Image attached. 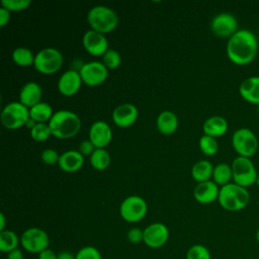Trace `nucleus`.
Listing matches in <instances>:
<instances>
[{
	"label": "nucleus",
	"instance_id": "obj_1",
	"mask_svg": "<svg viewBox=\"0 0 259 259\" xmlns=\"http://www.w3.org/2000/svg\"><path fill=\"white\" fill-rule=\"evenodd\" d=\"M258 39L249 29H239L227 42V56L229 60L239 66L252 63L258 53Z\"/></svg>",
	"mask_w": 259,
	"mask_h": 259
},
{
	"label": "nucleus",
	"instance_id": "obj_2",
	"mask_svg": "<svg viewBox=\"0 0 259 259\" xmlns=\"http://www.w3.org/2000/svg\"><path fill=\"white\" fill-rule=\"evenodd\" d=\"M49 125L52 136L58 139H70L81 130V119L75 112L63 109L54 112Z\"/></svg>",
	"mask_w": 259,
	"mask_h": 259
},
{
	"label": "nucleus",
	"instance_id": "obj_3",
	"mask_svg": "<svg viewBox=\"0 0 259 259\" xmlns=\"http://www.w3.org/2000/svg\"><path fill=\"white\" fill-rule=\"evenodd\" d=\"M218 201L224 209L238 211L248 205L250 194L247 188L233 182L220 188Z\"/></svg>",
	"mask_w": 259,
	"mask_h": 259
},
{
	"label": "nucleus",
	"instance_id": "obj_4",
	"mask_svg": "<svg viewBox=\"0 0 259 259\" xmlns=\"http://www.w3.org/2000/svg\"><path fill=\"white\" fill-rule=\"evenodd\" d=\"M87 21L92 30L106 34L115 29L118 24V16L111 8L97 5L89 10Z\"/></svg>",
	"mask_w": 259,
	"mask_h": 259
},
{
	"label": "nucleus",
	"instance_id": "obj_5",
	"mask_svg": "<svg viewBox=\"0 0 259 259\" xmlns=\"http://www.w3.org/2000/svg\"><path fill=\"white\" fill-rule=\"evenodd\" d=\"M234 183L248 188L256 183L258 172L251 158L238 156L232 162Z\"/></svg>",
	"mask_w": 259,
	"mask_h": 259
},
{
	"label": "nucleus",
	"instance_id": "obj_6",
	"mask_svg": "<svg viewBox=\"0 0 259 259\" xmlns=\"http://www.w3.org/2000/svg\"><path fill=\"white\" fill-rule=\"evenodd\" d=\"M232 146L238 156L251 158L257 153L259 143L252 130L240 127L236 130L232 136Z\"/></svg>",
	"mask_w": 259,
	"mask_h": 259
},
{
	"label": "nucleus",
	"instance_id": "obj_7",
	"mask_svg": "<svg viewBox=\"0 0 259 259\" xmlns=\"http://www.w3.org/2000/svg\"><path fill=\"white\" fill-rule=\"evenodd\" d=\"M63 55L55 48L40 50L34 58V68L44 75H52L58 72L63 65Z\"/></svg>",
	"mask_w": 259,
	"mask_h": 259
},
{
	"label": "nucleus",
	"instance_id": "obj_8",
	"mask_svg": "<svg viewBox=\"0 0 259 259\" xmlns=\"http://www.w3.org/2000/svg\"><path fill=\"white\" fill-rule=\"evenodd\" d=\"M29 118V108L20 102L6 104L1 113V122L8 130H17L26 125Z\"/></svg>",
	"mask_w": 259,
	"mask_h": 259
},
{
	"label": "nucleus",
	"instance_id": "obj_9",
	"mask_svg": "<svg viewBox=\"0 0 259 259\" xmlns=\"http://www.w3.org/2000/svg\"><path fill=\"white\" fill-rule=\"evenodd\" d=\"M148 205L146 200L138 195L126 197L119 206L120 217L127 223H138L147 214Z\"/></svg>",
	"mask_w": 259,
	"mask_h": 259
},
{
	"label": "nucleus",
	"instance_id": "obj_10",
	"mask_svg": "<svg viewBox=\"0 0 259 259\" xmlns=\"http://www.w3.org/2000/svg\"><path fill=\"white\" fill-rule=\"evenodd\" d=\"M50 239L47 232L36 227L25 230L20 237V245L29 253L39 254L41 251L48 249Z\"/></svg>",
	"mask_w": 259,
	"mask_h": 259
},
{
	"label": "nucleus",
	"instance_id": "obj_11",
	"mask_svg": "<svg viewBox=\"0 0 259 259\" xmlns=\"http://www.w3.org/2000/svg\"><path fill=\"white\" fill-rule=\"evenodd\" d=\"M82 82L88 86H98L102 84L108 75L107 68L100 62H89L84 64L79 71Z\"/></svg>",
	"mask_w": 259,
	"mask_h": 259
},
{
	"label": "nucleus",
	"instance_id": "obj_12",
	"mask_svg": "<svg viewBox=\"0 0 259 259\" xmlns=\"http://www.w3.org/2000/svg\"><path fill=\"white\" fill-rule=\"evenodd\" d=\"M239 24L237 18L227 12L217 14L210 23L212 32L220 37H231L239 30Z\"/></svg>",
	"mask_w": 259,
	"mask_h": 259
},
{
	"label": "nucleus",
	"instance_id": "obj_13",
	"mask_svg": "<svg viewBox=\"0 0 259 259\" xmlns=\"http://www.w3.org/2000/svg\"><path fill=\"white\" fill-rule=\"evenodd\" d=\"M143 242L152 249L161 248L169 239V230L162 223H154L146 227Z\"/></svg>",
	"mask_w": 259,
	"mask_h": 259
},
{
	"label": "nucleus",
	"instance_id": "obj_14",
	"mask_svg": "<svg viewBox=\"0 0 259 259\" xmlns=\"http://www.w3.org/2000/svg\"><path fill=\"white\" fill-rule=\"evenodd\" d=\"M83 47L92 56H103L108 51V41L105 34L95 30H88L83 35Z\"/></svg>",
	"mask_w": 259,
	"mask_h": 259
},
{
	"label": "nucleus",
	"instance_id": "obj_15",
	"mask_svg": "<svg viewBox=\"0 0 259 259\" xmlns=\"http://www.w3.org/2000/svg\"><path fill=\"white\" fill-rule=\"evenodd\" d=\"M112 131L108 123L97 120L92 123L89 130V140L96 149H105L111 142Z\"/></svg>",
	"mask_w": 259,
	"mask_h": 259
},
{
	"label": "nucleus",
	"instance_id": "obj_16",
	"mask_svg": "<svg viewBox=\"0 0 259 259\" xmlns=\"http://www.w3.org/2000/svg\"><path fill=\"white\" fill-rule=\"evenodd\" d=\"M82 83L83 82L79 72L69 70L61 75L58 81V90L64 96H73L79 91Z\"/></svg>",
	"mask_w": 259,
	"mask_h": 259
},
{
	"label": "nucleus",
	"instance_id": "obj_17",
	"mask_svg": "<svg viewBox=\"0 0 259 259\" xmlns=\"http://www.w3.org/2000/svg\"><path fill=\"white\" fill-rule=\"evenodd\" d=\"M138 115V108L134 104L123 103L113 109L112 120L119 127H128L136 122Z\"/></svg>",
	"mask_w": 259,
	"mask_h": 259
},
{
	"label": "nucleus",
	"instance_id": "obj_18",
	"mask_svg": "<svg viewBox=\"0 0 259 259\" xmlns=\"http://www.w3.org/2000/svg\"><path fill=\"white\" fill-rule=\"evenodd\" d=\"M220 193L219 185L213 181L208 180L198 183L193 191L195 200L202 204H208L218 199Z\"/></svg>",
	"mask_w": 259,
	"mask_h": 259
},
{
	"label": "nucleus",
	"instance_id": "obj_19",
	"mask_svg": "<svg viewBox=\"0 0 259 259\" xmlns=\"http://www.w3.org/2000/svg\"><path fill=\"white\" fill-rule=\"evenodd\" d=\"M239 93L245 101L259 105V76L244 79L239 86Z\"/></svg>",
	"mask_w": 259,
	"mask_h": 259
},
{
	"label": "nucleus",
	"instance_id": "obj_20",
	"mask_svg": "<svg viewBox=\"0 0 259 259\" xmlns=\"http://www.w3.org/2000/svg\"><path fill=\"white\" fill-rule=\"evenodd\" d=\"M84 164V156L75 150H69L60 155L59 167L64 172H76L82 168Z\"/></svg>",
	"mask_w": 259,
	"mask_h": 259
},
{
	"label": "nucleus",
	"instance_id": "obj_21",
	"mask_svg": "<svg viewBox=\"0 0 259 259\" xmlns=\"http://www.w3.org/2000/svg\"><path fill=\"white\" fill-rule=\"evenodd\" d=\"M41 94V87L36 82H27L20 90L19 102L27 108H31L40 102Z\"/></svg>",
	"mask_w": 259,
	"mask_h": 259
},
{
	"label": "nucleus",
	"instance_id": "obj_22",
	"mask_svg": "<svg viewBox=\"0 0 259 259\" xmlns=\"http://www.w3.org/2000/svg\"><path fill=\"white\" fill-rule=\"evenodd\" d=\"M202 131L204 135L212 138L222 137L228 131V121L225 117L220 115L210 116L203 122Z\"/></svg>",
	"mask_w": 259,
	"mask_h": 259
},
{
	"label": "nucleus",
	"instance_id": "obj_23",
	"mask_svg": "<svg viewBox=\"0 0 259 259\" xmlns=\"http://www.w3.org/2000/svg\"><path fill=\"white\" fill-rule=\"evenodd\" d=\"M157 128L163 135H172L178 127V117L170 110L162 111L157 117Z\"/></svg>",
	"mask_w": 259,
	"mask_h": 259
},
{
	"label": "nucleus",
	"instance_id": "obj_24",
	"mask_svg": "<svg viewBox=\"0 0 259 259\" xmlns=\"http://www.w3.org/2000/svg\"><path fill=\"white\" fill-rule=\"evenodd\" d=\"M213 166L207 160H200L196 162L191 168V176L196 182H204L212 178Z\"/></svg>",
	"mask_w": 259,
	"mask_h": 259
},
{
	"label": "nucleus",
	"instance_id": "obj_25",
	"mask_svg": "<svg viewBox=\"0 0 259 259\" xmlns=\"http://www.w3.org/2000/svg\"><path fill=\"white\" fill-rule=\"evenodd\" d=\"M53 108L47 102H39L29 108V116L32 120L37 122H47L50 121L53 116Z\"/></svg>",
	"mask_w": 259,
	"mask_h": 259
},
{
	"label": "nucleus",
	"instance_id": "obj_26",
	"mask_svg": "<svg viewBox=\"0 0 259 259\" xmlns=\"http://www.w3.org/2000/svg\"><path fill=\"white\" fill-rule=\"evenodd\" d=\"M212 181L222 186H225L233 179V172H232V166L227 163H220L213 167L212 172Z\"/></svg>",
	"mask_w": 259,
	"mask_h": 259
},
{
	"label": "nucleus",
	"instance_id": "obj_27",
	"mask_svg": "<svg viewBox=\"0 0 259 259\" xmlns=\"http://www.w3.org/2000/svg\"><path fill=\"white\" fill-rule=\"evenodd\" d=\"M20 243V238L17 234L11 230H4L0 232V251L3 253H9L10 251L17 249Z\"/></svg>",
	"mask_w": 259,
	"mask_h": 259
},
{
	"label": "nucleus",
	"instance_id": "obj_28",
	"mask_svg": "<svg viewBox=\"0 0 259 259\" xmlns=\"http://www.w3.org/2000/svg\"><path fill=\"white\" fill-rule=\"evenodd\" d=\"M34 58H35V55H33V53L29 49L24 47L16 48L12 52L13 62L20 67H28L33 65Z\"/></svg>",
	"mask_w": 259,
	"mask_h": 259
},
{
	"label": "nucleus",
	"instance_id": "obj_29",
	"mask_svg": "<svg viewBox=\"0 0 259 259\" xmlns=\"http://www.w3.org/2000/svg\"><path fill=\"white\" fill-rule=\"evenodd\" d=\"M91 166L98 171L105 170L110 164V156L105 149H95L90 156Z\"/></svg>",
	"mask_w": 259,
	"mask_h": 259
},
{
	"label": "nucleus",
	"instance_id": "obj_30",
	"mask_svg": "<svg viewBox=\"0 0 259 259\" xmlns=\"http://www.w3.org/2000/svg\"><path fill=\"white\" fill-rule=\"evenodd\" d=\"M51 136L52 132L49 123L47 122H37L30 128V137L36 142H45L49 140Z\"/></svg>",
	"mask_w": 259,
	"mask_h": 259
},
{
	"label": "nucleus",
	"instance_id": "obj_31",
	"mask_svg": "<svg viewBox=\"0 0 259 259\" xmlns=\"http://www.w3.org/2000/svg\"><path fill=\"white\" fill-rule=\"evenodd\" d=\"M200 151L206 156H213L219 151V144L215 138L203 135L198 142Z\"/></svg>",
	"mask_w": 259,
	"mask_h": 259
},
{
	"label": "nucleus",
	"instance_id": "obj_32",
	"mask_svg": "<svg viewBox=\"0 0 259 259\" xmlns=\"http://www.w3.org/2000/svg\"><path fill=\"white\" fill-rule=\"evenodd\" d=\"M186 259H211L209 250L200 244L191 246L186 253Z\"/></svg>",
	"mask_w": 259,
	"mask_h": 259
},
{
	"label": "nucleus",
	"instance_id": "obj_33",
	"mask_svg": "<svg viewBox=\"0 0 259 259\" xmlns=\"http://www.w3.org/2000/svg\"><path fill=\"white\" fill-rule=\"evenodd\" d=\"M102 63L107 69H116L121 63V57L115 50H109L102 56Z\"/></svg>",
	"mask_w": 259,
	"mask_h": 259
},
{
	"label": "nucleus",
	"instance_id": "obj_34",
	"mask_svg": "<svg viewBox=\"0 0 259 259\" xmlns=\"http://www.w3.org/2000/svg\"><path fill=\"white\" fill-rule=\"evenodd\" d=\"M31 4L30 0H2L1 6L9 12L25 10Z\"/></svg>",
	"mask_w": 259,
	"mask_h": 259
},
{
	"label": "nucleus",
	"instance_id": "obj_35",
	"mask_svg": "<svg viewBox=\"0 0 259 259\" xmlns=\"http://www.w3.org/2000/svg\"><path fill=\"white\" fill-rule=\"evenodd\" d=\"M75 256L76 259H101L100 252L93 246H85L81 248Z\"/></svg>",
	"mask_w": 259,
	"mask_h": 259
},
{
	"label": "nucleus",
	"instance_id": "obj_36",
	"mask_svg": "<svg viewBox=\"0 0 259 259\" xmlns=\"http://www.w3.org/2000/svg\"><path fill=\"white\" fill-rule=\"evenodd\" d=\"M40 158H41V160H42V162L45 164H47V165H54V164L59 163L60 155L54 149H46V150H44L41 152Z\"/></svg>",
	"mask_w": 259,
	"mask_h": 259
},
{
	"label": "nucleus",
	"instance_id": "obj_37",
	"mask_svg": "<svg viewBox=\"0 0 259 259\" xmlns=\"http://www.w3.org/2000/svg\"><path fill=\"white\" fill-rule=\"evenodd\" d=\"M126 237L131 243H134V244L141 243L143 242V239H144V231H142L139 228H133L127 232Z\"/></svg>",
	"mask_w": 259,
	"mask_h": 259
},
{
	"label": "nucleus",
	"instance_id": "obj_38",
	"mask_svg": "<svg viewBox=\"0 0 259 259\" xmlns=\"http://www.w3.org/2000/svg\"><path fill=\"white\" fill-rule=\"evenodd\" d=\"M94 145L90 142V140H85L80 143L78 151L83 155V156H91L92 153L95 151Z\"/></svg>",
	"mask_w": 259,
	"mask_h": 259
},
{
	"label": "nucleus",
	"instance_id": "obj_39",
	"mask_svg": "<svg viewBox=\"0 0 259 259\" xmlns=\"http://www.w3.org/2000/svg\"><path fill=\"white\" fill-rule=\"evenodd\" d=\"M10 19V12L6 10L5 8L1 7L0 8V26L3 27L5 26Z\"/></svg>",
	"mask_w": 259,
	"mask_h": 259
},
{
	"label": "nucleus",
	"instance_id": "obj_40",
	"mask_svg": "<svg viewBox=\"0 0 259 259\" xmlns=\"http://www.w3.org/2000/svg\"><path fill=\"white\" fill-rule=\"evenodd\" d=\"M38 259H58V254L48 248L38 254Z\"/></svg>",
	"mask_w": 259,
	"mask_h": 259
},
{
	"label": "nucleus",
	"instance_id": "obj_41",
	"mask_svg": "<svg viewBox=\"0 0 259 259\" xmlns=\"http://www.w3.org/2000/svg\"><path fill=\"white\" fill-rule=\"evenodd\" d=\"M7 259H23V253L20 249H14L7 253Z\"/></svg>",
	"mask_w": 259,
	"mask_h": 259
},
{
	"label": "nucleus",
	"instance_id": "obj_42",
	"mask_svg": "<svg viewBox=\"0 0 259 259\" xmlns=\"http://www.w3.org/2000/svg\"><path fill=\"white\" fill-rule=\"evenodd\" d=\"M58 259H76V256L69 251H61L58 253Z\"/></svg>",
	"mask_w": 259,
	"mask_h": 259
},
{
	"label": "nucleus",
	"instance_id": "obj_43",
	"mask_svg": "<svg viewBox=\"0 0 259 259\" xmlns=\"http://www.w3.org/2000/svg\"><path fill=\"white\" fill-rule=\"evenodd\" d=\"M4 228H5V217H4V214L1 212V213H0V232H1V231H4Z\"/></svg>",
	"mask_w": 259,
	"mask_h": 259
},
{
	"label": "nucleus",
	"instance_id": "obj_44",
	"mask_svg": "<svg viewBox=\"0 0 259 259\" xmlns=\"http://www.w3.org/2000/svg\"><path fill=\"white\" fill-rule=\"evenodd\" d=\"M255 238H256V241H257V243L259 244V229H258V230H257V232H256Z\"/></svg>",
	"mask_w": 259,
	"mask_h": 259
},
{
	"label": "nucleus",
	"instance_id": "obj_45",
	"mask_svg": "<svg viewBox=\"0 0 259 259\" xmlns=\"http://www.w3.org/2000/svg\"><path fill=\"white\" fill-rule=\"evenodd\" d=\"M256 184L259 186V172H258V176H257V180H256Z\"/></svg>",
	"mask_w": 259,
	"mask_h": 259
},
{
	"label": "nucleus",
	"instance_id": "obj_46",
	"mask_svg": "<svg viewBox=\"0 0 259 259\" xmlns=\"http://www.w3.org/2000/svg\"><path fill=\"white\" fill-rule=\"evenodd\" d=\"M257 112H258V114H259V105H257Z\"/></svg>",
	"mask_w": 259,
	"mask_h": 259
}]
</instances>
